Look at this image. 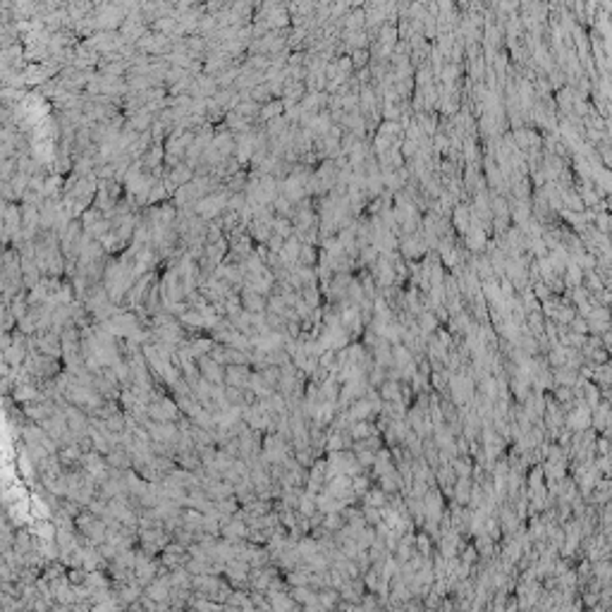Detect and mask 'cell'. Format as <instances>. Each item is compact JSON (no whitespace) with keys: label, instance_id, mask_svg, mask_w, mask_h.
<instances>
[{"label":"cell","instance_id":"1","mask_svg":"<svg viewBox=\"0 0 612 612\" xmlns=\"http://www.w3.org/2000/svg\"><path fill=\"white\" fill-rule=\"evenodd\" d=\"M242 304L246 306V309H249V313H256V311H263L265 299L261 297V294L251 292V290H244V294H242Z\"/></svg>","mask_w":612,"mask_h":612},{"label":"cell","instance_id":"2","mask_svg":"<svg viewBox=\"0 0 612 612\" xmlns=\"http://www.w3.org/2000/svg\"><path fill=\"white\" fill-rule=\"evenodd\" d=\"M282 108H285L282 101H268V103L261 108V115H263V120H273V118H278V115H282Z\"/></svg>","mask_w":612,"mask_h":612},{"label":"cell","instance_id":"3","mask_svg":"<svg viewBox=\"0 0 612 612\" xmlns=\"http://www.w3.org/2000/svg\"><path fill=\"white\" fill-rule=\"evenodd\" d=\"M454 223H457L459 232H464L469 230V208H464V206H457V211H454Z\"/></svg>","mask_w":612,"mask_h":612},{"label":"cell","instance_id":"4","mask_svg":"<svg viewBox=\"0 0 612 612\" xmlns=\"http://www.w3.org/2000/svg\"><path fill=\"white\" fill-rule=\"evenodd\" d=\"M352 58H354V60H352V67H361V65L369 63V50H364V48L361 50H354V53H352Z\"/></svg>","mask_w":612,"mask_h":612}]
</instances>
